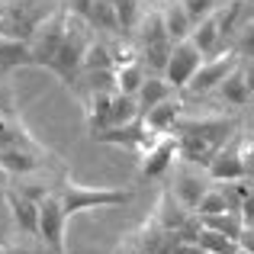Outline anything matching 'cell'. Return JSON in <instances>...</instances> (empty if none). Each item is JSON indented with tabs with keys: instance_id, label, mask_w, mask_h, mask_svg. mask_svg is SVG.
Returning a JSON list of instances; mask_svg holds the SVG:
<instances>
[{
	"instance_id": "cell-1",
	"label": "cell",
	"mask_w": 254,
	"mask_h": 254,
	"mask_svg": "<svg viewBox=\"0 0 254 254\" xmlns=\"http://www.w3.org/2000/svg\"><path fill=\"white\" fill-rule=\"evenodd\" d=\"M90 29L93 26L87 23L84 16H74V13L68 10V26H64V39H62V49H58V55L52 58L49 71H55L58 77H62V84H77V74H81L84 68V55H87V45H90Z\"/></svg>"
},
{
	"instance_id": "cell-2",
	"label": "cell",
	"mask_w": 254,
	"mask_h": 254,
	"mask_svg": "<svg viewBox=\"0 0 254 254\" xmlns=\"http://www.w3.org/2000/svg\"><path fill=\"white\" fill-rule=\"evenodd\" d=\"M55 196L64 206L68 216H77V212H87V209H106V206L129 203L132 190H119V187H84V184H74L71 177H64L55 187Z\"/></svg>"
},
{
	"instance_id": "cell-3",
	"label": "cell",
	"mask_w": 254,
	"mask_h": 254,
	"mask_svg": "<svg viewBox=\"0 0 254 254\" xmlns=\"http://www.w3.org/2000/svg\"><path fill=\"white\" fill-rule=\"evenodd\" d=\"M64 26H68V6L49 13V16L39 23V29L32 32L29 49H32V64H36V68H49L52 58L58 55L62 39H64Z\"/></svg>"
},
{
	"instance_id": "cell-4",
	"label": "cell",
	"mask_w": 254,
	"mask_h": 254,
	"mask_svg": "<svg viewBox=\"0 0 254 254\" xmlns=\"http://www.w3.org/2000/svg\"><path fill=\"white\" fill-rule=\"evenodd\" d=\"M68 219L71 216L64 212V206L58 203L55 193L42 199V206H39V238L45 242L49 251L68 254Z\"/></svg>"
},
{
	"instance_id": "cell-5",
	"label": "cell",
	"mask_w": 254,
	"mask_h": 254,
	"mask_svg": "<svg viewBox=\"0 0 254 254\" xmlns=\"http://www.w3.org/2000/svg\"><path fill=\"white\" fill-rule=\"evenodd\" d=\"M171 171H174V168H171ZM209 180H212V177H209V171H206V168H199V164H187V161H180V158H177V171H174L171 193L187 206V209L196 212L203 193L212 187Z\"/></svg>"
},
{
	"instance_id": "cell-6",
	"label": "cell",
	"mask_w": 254,
	"mask_h": 254,
	"mask_svg": "<svg viewBox=\"0 0 254 254\" xmlns=\"http://www.w3.org/2000/svg\"><path fill=\"white\" fill-rule=\"evenodd\" d=\"M238 62H242V55H238L235 49H225V52H219V55L206 58V62L199 64V71L193 74V81L187 84V90H190V93H209V90H216V87L238 68Z\"/></svg>"
},
{
	"instance_id": "cell-7",
	"label": "cell",
	"mask_w": 254,
	"mask_h": 254,
	"mask_svg": "<svg viewBox=\"0 0 254 254\" xmlns=\"http://www.w3.org/2000/svg\"><path fill=\"white\" fill-rule=\"evenodd\" d=\"M49 151L39 148L36 142L26 145H10V148H0V171H6L10 177H29V174H39L49 164Z\"/></svg>"
},
{
	"instance_id": "cell-8",
	"label": "cell",
	"mask_w": 254,
	"mask_h": 254,
	"mask_svg": "<svg viewBox=\"0 0 254 254\" xmlns=\"http://www.w3.org/2000/svg\"><path fill=\"white\" fill-rule=\"evenodd\" d=\"M206 62V55L196 49L193 39H184V42H174V52L168 58V68H164V77L177 87V90H187V84L193 81V74L199 71V64Z\"/></svg>"
},
{
	"instance_id": "cell-9",
	"label": "cell",
	"mask_w": 254,
	"mask_h": 254,
	"mask_svg": "<svg viewBox=\"0 0 254 254\" xmlns=\"http://www.w3.org/2000/svg\"><path fill=\"white\" fill-rule=\"evenodd\" d=\"M174 164H177V135H174V132L155 135L151 145L138 155V171H142V177H164Z\"/></svg>"
},
{
	"instance_id": "cell-10",
	"label": "cell",
	"mask_w": 254,
	"mask_h": 254,
	"mask_svg": "<svg viewBox=\"0 0 254 254\" xmlns=\"http://www.w3.org/2000/svg\"><path fill=\"white\" fill-rule=\"evenodd\" d=\"M174 135H177V158L199 168H209V161L225 145V135H206V132H174Z\"/></svg>"
},
{
	"instance_id": "cell-11",
	"label": "cell",
	"mask_w": 254,
	"mask_h": 254,
	"mask_svg": "<svg viewBox=\"0 0 254 254\" xmlns=\"http://www.w3.org/2000/svg\"><path fill=\"white\" fill-rule=\"evenodd\" d=\"M151 222L161 225V229H168V232H184V229H190V225L196 222V212L187 209V206L168 190L161 199H158V206H155V219H151Z\"/></svg>"
},
{
	"instance_id": "cell-12",
	"label": "cell",
	"mask_w": 254,
	"mask_h": 254,
	"mask_svg": "<svg viewBox=\"0 0 254 254\" xmlns=\"http://www.w3.org/2000/svg\"><path fill=\"white\" fill-rule=\"evenodd\" d=\"M209 177L219 180V184H229V180H242L245 177V155H242V145L232 142V145H222L219 155L209 161Z\"/></svg>"
},
{
	"instance_id": "cell-13",
	"label": "cell",
	"mask_w": 254,
	"mask_h": 254,
	"mask_svg": "<svg viewBox=\"0 0 254 254\" xmlns=\"http://www.w3.org/2000/svg\"><path fill=\"white\" fill-rule=\"evenodd\" d=\"M6 203H10V212H13V222L19 225V232L26 235H39V199L26 196L19 190H10L6 193Z\"/></svg>"
},
{
	"instance_id": "cell-14",
	"label": "cell",
	"mask_w": 254,
	"mask_h": 254,
	"mask_svg": "<svg viewBox=\"0 0 254 254\" xmlns=\"http://www.w3.org/2000/svg\"><path fill=\"white\" fill-rule=\"evenodd\" d=\"M145 77H148V64L138 55H126V58L116 62V90L119 93H132V97H135V93L142 90Z\"/></svg>"
},
{
	"instance_id": "cell-15",
	"label": "cell",
	"mask_w": 254,
	"mask_h": 254,
	"mask_svg": "<svg viewBox=\"0 0 254 254\" xmlns=\"http://www.w3.org/2000/svg\"><path fill=\"white\" fill-rule=\"evenodd\" d=\"M190 39L196 42V49L203 52L206 58L219 55V52H222V42H225V32H222V26H219V13H212V16L199 19V23L193 26Z\"/></svg>"
},
{
	"instance_id": "cell-16",
	"label": "cell",
	"mask_w": 254,
	"mask_h": 254,
	"mask_svg": "<svg viewBox=\"0 0 254 254\" xmlns=\"http://www.w3.org/2000/svg\"><path fill=\"white\" fill-rule=\"evenodd\" d=\"M180 113H184V103L171 97V100H164V103H158V106H151V110H145L142 119H145V126H148L151 132L164 135V132H174V129H177Z\"/></svg>"
},
{
	"instance_id": "cell-17",
	"label": "cell",
	"mask_w": 254,
	"mask_h": 254,
	"mask_svg": "<svg viewBox=\"0 0 254 254\" xmlns=\"http://www.w3.org/2000/svg\"><path fill=\"white\" fill-rule=\"evenodd\" d=\"M161 13H164V26H168L171 42H184V39H190V32H193V26H196V23L190 19L184 0H164Z\"/></svg>"
},
{
	"instance_id": "cell-18",
	"label": "cell",
	"mask_w": 254,
	"mask_h": 254,
	"mask_svg": "<svg viewBox=\"0 0 254 254\" xmlns=\"http://www.w3.org/2000/svg\"><path fill=\"white\" fill-rule=\"evenodd\" d=\"M32 64V49L29 39H16L0 32V71H13V68H26Z\"/></svg>"
},
{
	"instance_id": "cell-19",
	"label": "cell",
	"mask_w": 254,
	"mask_h": 254,
	"mask_svg": "<svg viewBox=\"0 0 254 254\" xmlns=\"http://www.w3.org/2000/svg\"><path fill=\"white\" fill-rule=\"evenodd\" d=\"M216 90H219V97H222L229 106H245V103H251V100H254V93H251V84H248V77H245V68H242V62H238V68L232 71V74L225 77V81L219 84Z\"/></svg>"
},
{
	"instance_id": "cell-20",
	"label": "cell",
	"mask_w": 254,
	"mask_h": 254,
	"mask_svg": "<svg viewBox=\"0 0 254 254\" xmlns=\"http://www.w3.org/2000/svg\"><path fill=\"white\" fill-rule=\"evenodd\" d=\"M174 90H177V87H174L164 74H148V77H145V84H142V90L135 93V100H138V106H142V113H145V110H151V106L171 100Z\"/></svg>"
},
{
	"instance_id": "cell-21",
	"label": "cell",
	"mask_w": 254,
	"mask_h": 254,
	"mask_svg": "<svg viewBox=\"0 0 254 254\" xmlns=\"http://www.w3.org/2000/svg\"><path fill=\"white\" fill-rule=\"evenodd\" d=\"M219 26H222V32H225V39H232L238 29H242L245 23H248V0H225L222 6H219Z\"/></svg>"
},
{
	"instance_id": "cell-22",
	"label": "cell",
	"mask_w": 254,
	"mask_h": 254,
	"mask_svg": "<svg viewBox=\"0 0 254 254\" xmlns=\"http://www.w3.org/2000/svg\"><path fill=\"white\" fill-rule=\"evenodd\" d=\"M138 23H142V26H138V49H145V45H155V42H171L168 26H164L161 6H158V10H151L148 16H142Z\"/></svg>"
},
{
	"instance_id": "cell-23",
	"label": "cell",
	"mask_w": 254,
	"mask_h": 254,
	"mask_svg": "<svg viewBox=\"0 0 254 254\" xmlns=\"http://www.w3.org/2000/svg\"><path fill=\"white\" fill-rule=\"evenodd\" d=\"M196 242L203 245V251H206V254H238V251H242V248H238V238L222 235V232L209 229V225H203V229H199Z\"/></svg>"
},
{
	"instance_id": "cell-24",
	"label": "cell",
	"mask_w": 254,
	"mask_h": 254,
	"mask_svg": "<svg viewBox=\"0 0 254 254\" xmlns=\"http://www.w3.org/2000/svg\"><path fill=\"white\" fill-rule=\"evenodd\" d=\"M113 68H116V55H113V49L106 42H100V39H90L81 71H113Z\"/></svg>"
},
{
	"instance_id": "cell-25",
	"label": "cell",
	"mask_w": 254,
	"mask_h": 254,
	"mask_svg": "<svg viewBox=\"0 0 254 254\" xmlns=\"http://www.w3.org/2000/svg\"><path fill=\"white\" fill-rule=\"evenodd\" d=\"M203 225L222 232V235L238 238V235L245 232V216H242L238 209H222V212H216V216H203Z\"/></svg>"
},
{
	"instance_id": "cell-26",
	"label": "cell",
	"mask_w": 254,
	"mask_h": 254,
	"mask_svg": "<svg viewBox=\"0 0 254 254\" xmlns=\"http://www.w3.org/2000/svg\"><path fill=\"white\" fill-rule=\"evenodd\" d=\"M26 142H36L10 113L0 110V148H10V145H26Z\"/></svg>"
},
{
	"instance_id": "cell-27",
	"label": "cell",
	"mask_w": 254,
	"mask_h": 254,
	"mask_svg": "<svg viewBox=\"0 0 254 254\" xmlns=\"http://www.w3.org/2000/svg\"><path fill=\"white\" fill-rule=\"evenodd\" d=\"M87 23H90L93 29H119V16H116L113 0H93L90 19H87Z\"/></svg>"
},
{
	"instance_id": "cell-28",
	"label": "cell",
	"mask_w": 254,
	"mask_h": 254,
	"mask_svg": "<svg viewBox=\"0 0 254 254\" xmlns=\"http://www.w3.org/2000/svg\"><path fill=\"white\" fill-rule=\"evenodd\" d=\"M229 209V196H225V187H209V190L203 193V199H199L196 206V216H216V212Z\"/></svg>"
},
{
	"instance_id": "cell-29",
	"label": "cell",
	"mask_w": 254,
	"mask_h": 254,
	"mask_svg": "<svg viewBox=\"0 0 254 254\" xmlns=\"http://www.w3.org/2000/svg\"><path fill=\"white\" fill-rule=\"evenodd\" d=\"M119 16V29H135L138 19H142V3L138 0H113Z\"/></svg>"
},
{
	"instance_id": "cell-30",
	"label": "cell",
	"mask_w": 254,
	"mask_h": 254,
	"mask_svg": "<svg viewBox=\"0 0 254 254\" xmlns=\"http://www.w3.org/2000/svg\"><path fill=\"white\" fill-rule=\"evenodd\" d=\"M232 49H235L242 58H254V16L235 32V45H232Z\"/></svg>"
},
{
	"instance_id": "cell-31",
	"label": "cell",
	"mask_w": 254,
	"mask_h": 254,
	"mask_svg": "<svg viewBox=\"0 0 254 254\" xmlns=\"http://www.w3.org/2000/svg\"><path fill=\"white\" fill-rule=\"evenodd\" d=\"M184 6H187V13H190L193 23H199V19L212 16L222 3H219V0H184Z\"/></svg>"
},
{
	"instance_id": "cell-32",
	"label": "cell",
	"mask_w": 254,
	"mask_h": 254,
	"mask_svg": "<svg viewBox=\"0 0 254 254\" xmlns=\"http://www.w3.org/2000/svg\"><path fill=\"white\" fill-rule=\"evenodd\" d=\"M171 254H206V251H203V245H199L196 238H180V242L171 248Z\"/></svg>"
},
{
	"instance_id": "cell-33",
	"label": "cell",
	"mask_w": 254,
	"mask_h": 254,
	"mask_svg": "<svg viewBox=\"0 0 254 254\" xmlns=\"http://www.w3.org/2000/svg\"><path fill=\"white\" fill-rule=\"evenodd\" d=\"M238 248L254 254V222H245V232L238 235Z\"/></svg>"
},
{
	"instance_id": "cell-34",
	"label": "cell",
	"mask_w": 254,
	"mask_h": 254,
	"mask_svg": "<svg viewBox=\"0 0 254 254\" xmlns=\"http://www.w3.org/2000/svg\"><path fill=\"white\" fill-rule=\"evenodd\" d=\"M68 6L71 13H74V16H84V19H90V6H93V0H68Z\"/></svg>"
},
{
	"instance_id": "cell-35",
	"label": "cell",
	"mask_w": 254,
	"mask_h": 254,
	"mask_svg": "<svg viewBox=\"0 0 254 254\" xmlns=\"http://www.w3.org/2000/svg\"><path fill=\"white\" fill-rule=\"evenodd\" d=\"M242 216H245V222H254V180H251V190L242 203Z\"/></svg>"
},
{
	"instance_id": "cell-36",
	"label": "cell",
	"mask_w": 254,
	"mask_h": 254,
	"mask_svg": "<svg viewBox=\"0 0 254 254\" xmlns=\"http://www.w3.org/2000/svg\"><path fill=\"white\" fill-rule=\"evenodd\" d=\"M0 254H32V248H26V245H3Z\"/></svg>"
},
{
	"instance_id": "cell-37",
	"label": "cell",
	"mask_w": 254,
	"mask_h": 254,
	"mask_svg": "<svg viewBox=\"0 0 254 254\" xmlns=\"http://www.w3.org/2000/svg\"><path fill=\"white\" fill-rule=\"evenodd\" d=\"M0 106H3V93H0Z\"/></svg>"
},
{
	"instance_id": "cell-38",
	"label": "cell",
	"mask_w": 254,
	"mask_h": 254,
	"mask_svg": "<svg viewBox=\"0 0 254 254\" xmlns=\"http://www.w3.org/2000/svg\"><path fill=\"white\" fill-rule=\"evenodd\" d=\"M238 254H248V251H238Z\"/></svg>"
}]
</instances>
